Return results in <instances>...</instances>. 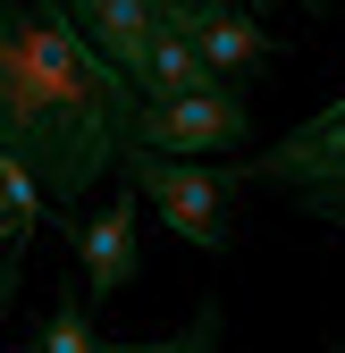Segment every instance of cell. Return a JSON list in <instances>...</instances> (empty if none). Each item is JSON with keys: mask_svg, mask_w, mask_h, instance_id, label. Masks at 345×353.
I'll list each match as a JSON object with an SVG mask.
<instances>
[{"mask_svg": "<svg viewBox=\"0 0 345 353\" xmlns=\"http://www.w3.org/2000/svg\"><path fill=\"white\" fill-rule=\"evenodd\" d=\"M144 93L126 84L68 0H0V160H17L51 210H76L118 160H135Z\"/></svg>", "mask_w": 345, "mask_h": 353, "instance_id": "1", "label": "cell"}, {"mask_svg": "<svg viewBox=\"0 0 345 353\" xmlns=\"http://www.w3.org/2000/svg\"><path fill=\"white\" fill-rule=\"evenodd\" d=\"M126 176H135V194H144L194 252H228L236 194H244V176H236L228 160H160V152H135Z\"/></svg>", "mask_w": 345, "mask_h": 353, "instance_id": "2", "label": "cell"}, {"mask_svg": "<svg viewBox=\"0 0 345 353\" xmlns=\"http://www.w3.org/2000/svg\"><path fill=\"white\" fill-rule=\"evenodd\" d=\"M236 176L262 185V194L304 202L312 219H345V93H337L320 118H304L295 135H278L262 160H244Z\"/></svg>", "mask_w": 345, "mask_h": 353, "instance_id": "3", "label": "cell"}, {"mask_svg": "<svg viewBox=\"0 0 345 353\" xmlns=\"http://www.w3.org/2000/svg\"><path fill=\"white\" fill-rule=\"evenodd\" d=\"M244 135H253L244 93H236V84H202V93H177V101H144L135 152H160V160H228Z\"/></svg>", "mask_w": 345, "mask_h": 353, "instance_id": "4", "label": "cell"}, {"mask_svg": "<svg viewBox=\"0 0 345 353\" xmlns=\"http://www.w3.org/2000/svg\"><path fill=\"white\" fill-rule=\"evenodd\" d=\"M59 228H68V244H76V270H84V303H110V294H126V286H135V194L101 202L93 219L59 210Z\"/></svg>", "mask_w": 345, "mask_h": 353, "instance_id": "5", "label": "cell"}, {"mask_svg": "<svg viewBox=\"0 0 345 353\" xmlns=\"http://www.w3.org/2000/svg\"><path fill=\"white\" fill-rule=\"evenodd\" d=\"M76 26L93 34V51L126 76V84H144V59H152V42L168 34V9L177 0H68Z\"/></svg>", "mask_w": 345, "mask_h": 353, "instance_id": "6", "label": "cell"}, {"mask_svg": "<svg viewBox=\"0 0 345 353\" xmlns=\"http://www.w3.org/2000/svg\"><path fill=\"white\" fill-rule=\"evenodd\" d=\"M186 34H194V51L210 59V76H244V68H262L278 42H270V26L244 9V0H186Z\"/></svg>", "mask_w": 345, "mask_h": 353, "instance_id": "7", "label": "cell"}, {"mask_svg": "<svg viewBox=\"0 0 345 353\" xmlns=\"http://www.w3.org/2000/svg\"><path fill=\"white\" fill-rule=\"evenodd\" d=\"M202 84H219V76H210V59L194 51L186 9H168V34L152 42V59H144V84H135V93H144V101H177V93H202Z\"/></svg>", "mask_w": 345, "mask_h": 353, "instance_id": "8", "label": "cell"}, {"mask_svg": "<svg viewBox=\"0 0 345 353\" xmlns=\"http://www.w3.org/2000/svg\"><path fill=\"white\" fill-rule=\"evenodd\" d=\"M34 345H42V353H110V345L93 336V303H68V294H59V312L34 328Z\"/></svg>", "mask_w": 345, "mask_h": 353, "instance_id": "9", "label": "cell"}, {"mask_svg": "<svg viewBox=\"0 0 345 353\" xmlns=\"http://www.w3.org/2000/svg\"><path fill=\"white\" fill-rule=\"evenodd\" d=\"M110 353H219V303H202V312L177 336H160V345H110Z\"/></svg>", "mask_w": 345, "mask_h": 353, "instance_id": "10", "label": "cell"}, {"mask_svg": "<svg viewBox=\"0 0 345 353\" xmlns=\"http://www.w3.org/2000/svg\"><path fill=\"white\" fill-rule=\"evenodd\" d=\"M17 303V261H0V312Z\"/></svg>", "mask_w": 345, "mask_h": 353, "instance_id": "11", "label": "cell"}, {"mask_svg": "<svg viewBox=\"0 0 345 353\" xmlns=\"http://www.w3.org/2000/svg\"><path fill=\"white\" fill-rule=\"evenodd\" d=\"M0 228H17V210H9V168H0Z\"/></svg>", "mask_w": 345, "mask_h": 353, "instance_id": "12", "label": "cell"}, {"mask_svg": "<svg viewBox=\"0 0 345 353\" xmlns=\"http://www.w3.org/2000/svg\"><path fill=\"white\" fill-rule=\"evenodd\" d=\"M244 9H270V0H244ZM295 9H328V0H295Z\"/></svg>", "mask_w": 345, "mask_h": 353, "instance_id": "13", "label": "cell"}, {"mask_svg": "<svg viewBox=\"0 0 345 353\" xmlns=\"http://www.w3.org/2000/svg\"><path fill=\"white\" fill-rule=\"evenodd\" d=\"M0 244H26V236H17V228H0Z\"/></svg>", "mask_w": 345, "mask_h": 353, "instance_id": "14", "label": "cell"}, {"mask_svg": "<svg viewBox=\"0 0 345 353\" xmlns=\"http://www.w3.org/2000/svg\"><path fill=\"white\" fill-rule=\"evenodd\" d=\"M17 353H42V345H17Z\"/></svg>", "mask_w": 345, "mask_h": 353, "instance_id": "15", "label": "cell"}, {"mask_svg": "<svg viewBox=\"0 0 345 353\" xmlns=\"http://www.w3.org/2000/svg\"><path fill=\"white\" fill-rule=\"evenodd\" d=\"M337 228H345V219H337Z\"/></svg>", "mask_w": 345, "mask_h": 353, "instance_id": "16", "label": "cell"}, {"mask_svg": "<svg viewBox=\"0 0 345 353\" xmlns=\"http://www.w3.org/2000/svg\"><path fill=\"white\" fill-rule=\"evenodd\" d=\"M177 9H186V0H177Z\"/></svg>", "mask_w": 345, "mask_h": 353, "instance_id": "17", "label": "cell"}, {"mask_svg": "<svg viewBox=\"0 0 345 353\" xmlns=\"http://www.w3.org/2000/svg\"><path fill=\"white\" fill-rule=\"evenodd\" d=\"M337 353H345V345H337Z\"/></svg>", "mask_w": 345, "mask_h": 353, "instance_id": "18", "label": "cell"}]
</instances>
